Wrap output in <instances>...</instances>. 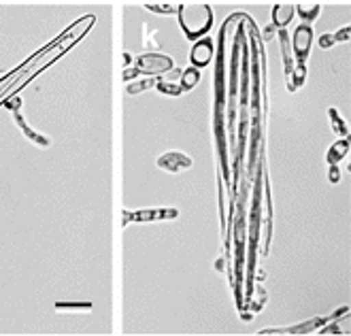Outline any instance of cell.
Segmentation results:
<instances>
[{"instance_id":"obj_1","label":"cell","mask_w":351,"mask_h":336,"mask_svg":"<svg viewBox=\"0 0 351 336\" xmlns=\"http://www.w3.org/2000/svg\"><path fill=\"white\" fill-rule=\"evenodd\" d=\"M177 17L183 34L190 40H198L213 28V9L209 5H183L177 7Z\"/></svg>"},{"instance_id":"obj_2","label":"cell","mask_w":351,"mask_h":336,"mask_svg":"<svg viewBox=\"0 0 351 336\" xmlns=\"http://www.w3.org/2000/svg\"><path fill=\"white\" fill-rule=\"evenodd\" d=\"M173 58L167 53H143L136 60V71L143 75H160L173 71Z\"/></svg>"},{"instance_id":"obj_3","label":"cell","mask_w":351,"mask_h":336,"mask_svg":"<svg viewBox=\"0 0 351 336\" xmlns=\"http://www.w3.org/2000/svg\"><path fill=\"white\" fill-rule=\"evenodd\" d=\"M215 56V45H213V38L209 36H202L198 38L192 51H190V62H192V67L196 69H204V67H209L211 64V60Z\"/></svg>"},{"instance_id":"obj_4","label":"cell","mask_w":351,"mask_h":336,"mask_svg":"<svg viewBox=\"0 0 351 336\" xmlns=\"http://www.w3.org/2000/svg\"><path fill=\"white\" fill-rule=\"evenodd\" d=\"M292 45H294V53H296L298 62H304L308 51H311V45H313V28L308 24L298 26L294 32V38H292Z\"/></svg>"},{"instance_id":"obj_5","label":"cell","mask_w":351,"mask_h":336,"mask_svg":"<svg viewBox=\"0 0 351 336\" xmlns=\"http://www.w3.org/2000/svg\"><path fill=\"white\" fill-rule=\"evenodd\" d=\"M158 166L164 168L167 173H181V171H188V168L192 166V158L185 156L181 152H169L158 158Z\"/></svg>"},{"instance_id":"obj_6","label":"cell","mask_w":351,"mask_h":336,"mask_svg":"<svg viewBox=\"0 0 351 336\" xmlns=\"http://www.w3.org/2000/svg\"><path fill=\"white\" fill-rule=\"evenodd\" d=\"M294 13H296V9L290 7V5H275L273 7V24L277 28H285L287 24L292 22Z\"/></svg>"},{"instance_id":"obj_7","label":"cell","mask_w":351,"mask_h":336,"mask_svg":"<svg viewBox=\"0 0 351 336\" xmlns=\"http://www.w3.org/2000/svg\"><path fill=\"white\" fill-rule=\"evenodd\" d=\"M349 145H351V143H349V139L337 141V143L328 149V162H330V164H339V162L347 156Z\"/></svg>"},{"instance_id":"obj_8","label":"cell","mask_w":351,"mask_h":336,"mask_svg":"<svg viewBox=\"0 0 351 336\" xmlns=\"http://www.w3.org/2000/svg\"><path fill=\"white\" fill-rule=\"evenodd\" d=\"M198 81H200V69L196 67H190V69H185L181 73V88L183 92H190L198 86Z\"/></svg>"},{"instance_id":"obj_9","label":"cell","mask_w":351,"mask_h":336,"mask_svg":"<svg viewBox=\"0 0 351 336\" xmlns=\"http://www.w3.org/2000/svg\"><path fill=\"white\" fill-rule=\"evenodd\" d=\"M158 217H177V211L175 208H169V211H152V213L132 215V219H158Z\"/></svg>"},{"instance_id":"obj_10","label":"cell","mask_w":351,"mask_h":336,"mask_svg":"<svg viewBox=\"0 0 351 336\" xmlns=\"http://www.w3.org/2000/svg\"><path fill=\"white\" fill-rule=\"evenodd\" d=\"M328 115H330V119H332V130H335V132H339V134H345V136H347V134H349V130H347V125L341 121L339 113H337L335 109H330V111H328Z\"/></svg>"},{"instance_id":"obj_11","label":"cell","mask_w":351,"mask_h":336,"mask_svg":"<svg viewBox=\"0 0 351 336\" xmlns=\"http://www.w3.org/2000/svg\"><path fill=\"white\" fill-rule=\"evenodd\" d=\"M156 88H158L160 94H169V96H179L183 92L181 86H171V83H164V81H158Z\"/></svg>"},{"instance_id":"obj_12","label":"cell","mask_w":351,"mask_h":336,"mask_svg":"<svg viewBox=\"0 0 351 336\" xmlns=\"http://www.w3.org/2000/svg\"><path fill=\"white\" fill-rule=\"evenodd\" d=\"M298 13H300V17L304 19V22H313V19L319 15V7H317V5H315V7H311V9L298 7Z\"/></svg>"},{"instance_id":"obj_13","label":"cell","mask_w":351,"mask_h":336,"mask_svg":"<svg viewBox=\"0 0 351 336\" xmlns=\"http://www.w3.org/2000/svg\"><path fill=\"white\" fill-rule=\"evenodd\" d=\"M335 40H337V36H332V34H324L322 40H319V45H322V47H330V45L335 43Z\"/></svg>"},{"instance_id":"obj_14","label":"cell","mask_w":351,"mask_h":336,"mask_svg":"<svg viewBox=\"0 0 351 336\" xmlns=\"http://www.w3.org/2000/svg\"><path fill=\"white\" fill-rule=\"evenodd\" d=\"M339 179H341V173H339L337 164H332V168H330V181H332V183H339Z\"/></svg>"},{"instance_id":"obj_15","label":"cell","mask_w":351,"mask_h":336,"mask_svg":"<svg viewBox=\"0 0 351 336\" xmlns=\"http://www.w3.org/2000/svg\"><path fill=\"white\" fill-rule=\"evenodd\" d=\"M149 9H152V11H158V13H175L173 7H164V9H162V7H149Z\"/></svg>"}]
</instances>
